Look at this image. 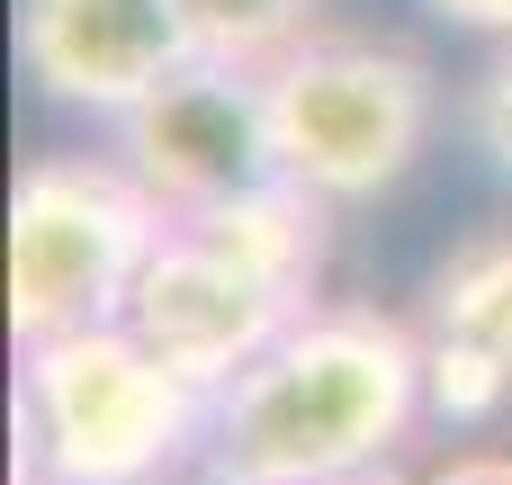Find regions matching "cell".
Masks as SVG:
<instances>
[{"label": "cell", "mask_w": 512, "mask_h": 485, "mask_svg": "<svg viewBox=\"0 0 512 485\" xmlns=\"http://www.w3.org/2000/svg\"><path fill=\"white\" fill-rule=\"evenodd\" d=\"M423 342L378 306H306L207 405V485H351L423 423Z\"/></svg>", "instance_id": "1"}, {"label": "cell", "mask_w": 512, "mask_h": 485, "mask_svg": "<svg viewBox=\"0 0 512 485\" xmlns=\"http://www.w3.org/2000/svg\"><path fill=\"white\" fill-rule=\"evenodd\" d=\"M207 387H189L126 315L18 342V468L27 485H171L207 450Z\"/></svg>", "instance_id": "2"}, {"label": "cell", "mask_w": 512, "mask_h": 485, "mask_svg": "<svg viewBox=\"0 0 512 485\" xmlns=\"http://www.w3.org/2000/svg\"><path fill=\"white\" fill-rule=\"evenodd\" d=\"M270 72V126H279V162L297 189H315L324 207H369L387 198L432 126H441V81L405 54V45H369V36H297Z\"/></svg>", "instance_id": "3"}, {"label": "cell", "mask_w": 512, "mask_h": 485, "mask_svg": "<svg viewBox=\"0 0 512 485\" xmlns=\"http://www.w3.org/2000/svg\"><path fill=\"white\" fill-rule=\"evenodd\" d=\"M171 207L117 153H45L9 189V333H72L126 315Z\"/></svg>", "instance_id": "4"}, {"label": "cell", "mask_w": 512, "mask_h": 485, "mask_svg": "<svg viewBox=\"0 0 512 485\" xmlns=\"http://www.w3.org/2000/svg\"><path fill=\"white\" fill-rule=\"evenodd\" d=\"M117 162L171 216L216 207V198H243L261 180H288L279 126H270V72L261 63L198 54L189 72H171L153 99H135L117 117Z\"/></svg>", "instance_id": "5"}, {"label": "cell", "mask_w": 512, "mask_h": 485, "mask_svg": "<svg viewBox=\"0 0 512 485\" xmlns=\"http://www.w3.org/2000/svg\"><path fill=\"white\" fill-rule=\"evenodd\" d=\"M306 306H315V288L270 279L261 261L225 252L216 234H198V225H180V216L162 225L144 279L126 288V324H135L189 387H207V396L234 387Z\"/></svg>", "instance_id": "6"}, {"label": "cell", "mask_w": 512, "mask_h": 485, "mask_svg": "<svg viewBox=\"0 0 512 485\" xmlns=\"http://www.w3.org/2000/svg\"><path fill=\"white\" fill-rule=\"evenodd\" d=\"M198 18L189 0H18V63L54 108L81 117H126L135 99H153L171 72H189Z\"/></svg>", "instance_id": "7"}, {"label": "cell", "mask_w": 512, "mask_h": 485, "mask_svg": "<svg viewBox=\"0 0 512 485\" xmlns=\"http://www.w3.org/2000/svg\"><path fill=\"white\" fill-rule=\"evenodd\" d=\"M432 333L486 351L512 378V234H477V243H459L441 261V279H432Z\"/></svg>", "instance_id": "8"}, {"label": "cell", "mask_w": 512, "mask_h": 485, "mask_svg": "<svg viewBox=\"0 0 512 485\" xmlns=\"http://www.w3.org/2000/svg\"><path fill=\"white\" fill-rule=\"evenodd\" d=\"M189 18L225 63H279L297 36H315V0H189Z\"/></svg>", "instance_id": "9"}, {"label": "cell", "mask_w": 512, "mask_h": 485, "mask_svg": "<svg viewBox=\"0 0 512 485\" xmlns=\"http://www.w3.org/2000/svg\"><path fill=\"white\" fill-rule=\"evenodd\" d=\"M423 396H432L441 423H486V414H504V405H512V378L486 360V351L432 333V342H423Z\"/></svg>", "instance_id": "10"}, {"label": "cell", "mask_w": 512, "mask_h": 485, "mask_svg": "<svg viewBox=\"0 0 512 485\" xmlns=\"http://www.w3.org/2000/svg\"><path fill=\"white\" fill-rule=\"evenodd\" d=\"M459 117H468V144H477V153L512 180V36H504V54L477 72V90H468V108H459Z\"/></svg>", "instance_id": "11"}, {"label": "cell", "mask_w": 512, "mask_h": 485, "mask_svg": "<svg viewBox=\"0 0 512 485\" xmlns=\"http://www.w3.org/2000/svg\"><path fill=\"white\" fill-rule=\"evenodd\" d=\"M423 9L450 27H477V36H512V0H423Z\"/></svg>", "instance_id": "12"}, {"label": "cell", "mask_w": 512, "mask_h": 485, "mask_svg": "<svg viewBox=\"0 0 512 485\" xmlns=\"http://www.w3.org/2000/svg\"><path fill=\"white\" fill-rule=\"evenodd\" d=\"M423 485H512V459H495V450H477V459H450L441 477H423Z\"/></svg>", "instance_id": "13"}, {"label": "cell", "mask_w": 512, "mask_h": 485, "mask_svg": "<svg viewBox=\"0 0 512 485\" xmlns=\"http://www.w3.org/2000/svg\"><path fill=\"white\" fill-rule=\"evenodd\" d=\"M351 485H378V477H351Z\"/></svg>", "instance_id": "14"}]
</instances>
